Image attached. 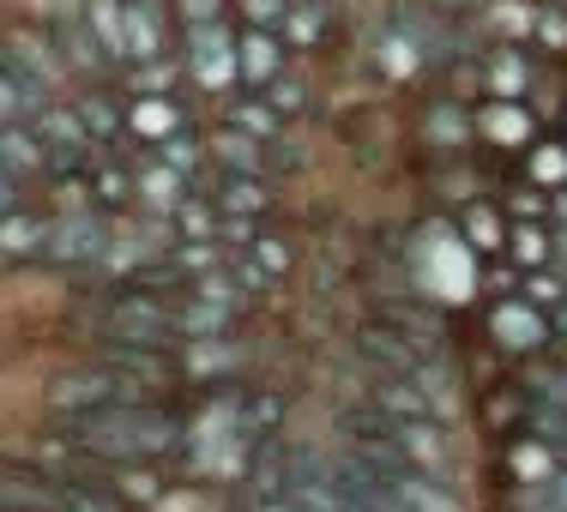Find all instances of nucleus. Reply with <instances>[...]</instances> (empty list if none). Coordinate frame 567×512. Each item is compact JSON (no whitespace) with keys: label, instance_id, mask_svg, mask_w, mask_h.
<instances>
[{"label":"nucleus","instance_id":"20e7f679","mask_svg":"<svg viewBox=\"0 0 567 512\" xmlns=\"http://www.w3.org/2000/svg\"><path fill=\"white\" fill-rule=\"evenodd\" d=\"M43 31H49V49H55V61H61L66 79H79V85H103V79H115L110 55H103L97 36H91L85 0H49Z\"/></svg>","mask_w":567,"mask_h":512},{"label":"nucleus","instance_id":"39448f33","mask_svg":"<svg viewBox=\"0 0 567 512\" xmlns=\"http://www.w3.org/2000/svg\"><path fill=\"white\" fill-rule=\"evenodd\" d=\"M483 332H489V344L502 349V356H544L549 338H556V314L549 307H537L532 295H489V307H483Z\"/></svg>","mask_w":567,"mask_h":512},{"label":"nucleus","instance_id":"5701e85b","mask_svg":"<svg viewBox=\"0 0 567 512\" xmlns=\"http://www.w3.org/2000/svg\"><path fill=\"white\" fill-rule=\"evenodd\" d=\"M85 175H91V206H97L103 218L133 211V164H127V151H97L85 164Z\"/></svg>","mask_w":567,"mask_h":512},{"label":"nucleus","instance_id":"6e6552de","mask_svg":"<svg viewBox=\"0 0 567 512\" xmlns=\"http://www.w3.org/2000/svg\"><path fill=\"white\" fill-rule=\"evenodd\" d=\"M91 362H103V368L127 374V380H140L145 393L169 398L175 386H182V362H175L169 344H140V338H103L91 344Z\"/></svg>","mask_w":567,"mask_h":512},{"label":"nucleus","instance_id":"6ab92c4d","mask_svg":"<svg viewBox=\"0 0 567 512\" xmlns=\"http://www.w3.org/2000/svg\"><path fill=\"white\" fill-rule=\"evenodd\" d=\"M187 194H194V181H187L182 169H169L164 157L145 151L140 164H133V206H140V211H152V218H169V211L182 206Z\"/></svg>","mask_w":567,"mask_h":512},{"label":"nucleus","instance_id":"4468645a","mask_svg":"<svg viewBox=\"0 0 567 512\" xmlns=\"http://www.w3.org/2000/svg\"><path fill=\"white\" fill-rule=\"evenodd\" d=\"M502 464H507L513 482H525V489H556L561 464H567V447L556 435H544V428H525V435L502 440Z\"/></svg>","mask_w":567,"mask_h":512},{"label":"nucleus","instance_id":"f3484780","mask_svg":"<svg viewBox=\"0 0 567 512\" xmlns=\"http://www.w3.org/2000/svg\"><path fill=\"white\" fill-rule=\"evenodd\" d=\"M477 422H483V435H495V440L525 435V428L537 422V393L519 380H495L489 393L477 398Z\"/></svg>","mask_w":567,"mask_h":512},{"label":"nucleus","instance_id":"9b49d317","mask_svg":"<svg viewBox=\"0 0 567 512\" xmlns=\"http://www.w3.org/2000/svg\"><path fill=\"white\" fill-rule=\"evenodd\" d=\"M296 260H302V248H296V236H290V229H272V218H266L260 229H254V241H248V248L236 253L241 290H248V295H260V290L284 284V278L296 272Z\"/></svg>","mask_w":567,"mask_h":512},{"label":"nucleus","instance_id":"f03ea898","mask_svg":"<svg viewBox=\"0 0 567 512\" xmlns=\"http://www.w3.org/2000/svg\"><path fill=\"white\" fill-rule=\"evenodd\" d=\"M97 332L103 338H140V344H182L175 338V290L152 284H110L97 302Z\"/></svg>","mask_w":567,"mask_h":512},{"label":"nucleus","instance_id":"423d86ee","mask_svg":"<svg viewBox=\"0 0 567 512\" xmlns=\"http://www.w3.org/2000/svg\"><path fill=\"white\" fill-rule=\"evenodd\" d=\"M182 73H187V85L206 91V97H229V91H241L236 85V24H224V19L187 24Z\"/></svg>","mask_w":567,"mask_h":512},{"label":"nucleus","instance_id":"e433bc0d","mask_svg":"<svg viewBox=\"0 0 567 512\" xmlns=\"http://www.w3.org/2000/svg\"><path fill=\"white\" fill-rule=\"evenodd\" d=\"M24 115H31V97H24V85L0 66V127H12V121H24Z\"/></svg>","mask_w":567,"mask_h":512},{"label":"nucleus","instance_id":"c9c22d12","mask_svg":"<svg viewBox=\"0 0 567 512\" xmlns=\"http://www.w3.org/2000/svg\"><path fill=\"white\" fill-rule=\"evenodd\" d=\"M229 7H236V24H266V31H278L296 0H229Z\"/></svg>","mask_w":567,"mask_h":512},{"label":"nucleus","instance_id":"a211bd4d","mask_svg":"<svg viewBox=\"0 0 567 512\" xmlns=\"http://www.w3.org/2000/svg\"><path fill=\"white\" fill-rule=\"evenodd\" d=\"M507 206L502 199H465L458 206V218H453V229H458V248L465 253H477V260H502L507 253Z\"/></svg>","mask_w":567,"mask_h":512},{"label":"nucleus","instance_id":"dca6fc26","mask_svg":"<svg viewBox=\"0 0 567 512\" xmlns=\"http://www.w3.org/2000/svg\"><path fill=\"white\" fill-rule=\"evenodd\" d=\"M206 187V199L218 206V218H272L278 211V194H272V175H236V169H218Z\"/></svg>","mask_w":567,"mask_h":512},{"label":"nucleus","instance_id":"4be33fe9","mask_svg":"<svg viewBox=\"0 0 567 512\" xmlns=\"http://www.w3.org/2000/svg\"><path fill=\"white\" fill-rule=\"evenodd\" d=\"M206 157H212V169H236V175H272V145H260L254 133H241V127H224L218 133H206Z\"/></svg>","mask_w":567,"mask_h":512},{"label":"nucleus","instance_id":"a878e982","mask_svg":"<svg viewBox=\"0 0 567 512\" xmlns=\"http://www.w3.org/2000/svg\"><path fill=\"white\" fill-rule=\"evenodd\" d=\"M374 320H386L393 332H404V338L423 349V356H429V349H441V332H447L435 307H429V302H411V295H393V302H381V314H374Z\"/></svg>","mask_w":567,"mask_h":512},{"label":"nucleus","instance_id":"c756f323","mask_svg":"<svg viewBox=\"0 0 567 512\" xmlns=\"http://www.w3.org/2000/svg\"><path fill=\"white\" fill-rule=\"evenodd\" d=\"M224 121H229V127H241V133H254L260 145H278L284 139V115L260 97V91H229Z\"/></svg>","mask_w":567,"mask_h":512},{"label":"nucleus","instance_id":"bb28decb","mask_svg":"<svg viewBox=\"0 0 567 512\" xmlns=\"http://www.w3.org/2000/svg\"><path fill=\"white\" fill-rule=\"evenodd\" d=\"M0 169H7L12 181H37V175H49V157H43V139L31 133V115L12 121V127H0Z\"/></svg>","mask_w":567,"mask_h":512},{"label":"nucleus","instance_id":"7c9ffc66","mask_svg":"<svg viewBox=\"0 0 567 512\" xmlns=\"http://www.w3.org/2000/svg\"><path fill=\"white\" fill-rule=\"evenodd\" d=\"M327 24H332V0H296V7L284 12L278 36L290 43V55H302V49H320Z\"/></svg>","mask_w":567,"mask_h":512},{"label":"nucleus","instance_id":"f8f14e48","mask_svg":"<svg viewBox=\"0 0 567 512\" xmlns=\"http://www.w3.org/2000/svg\"><path fill=\"white\" fill-rule=\"evenodd\" d=\"M194 127L187 121V103L175 97V91H133V97H121V133H127V145H164L169 133Z\"/></svg>","mask_w":567,"mask_h":512},{"label":"nucleus","instance_id":"0eeeda50","mask_svg":"<svg viewBox=\"0 0 567 512\" xmlns=\"http://www.w3.org/2000/svg\"><path fill=\"white\" fill-rule=\"evenodd\" d=\"M110 241H115V218H103V211H55V223H49V248H43V265L85 272V265H103Z\"/></svg>","mask_w":567,"mask_h":512},{"label":"nucleus","instance_id":"412c9836","mask_svg":"<svg viewBox=\"0 0 567 512\" xmlns=\"http://www.w3.org/2000/svg\"><path fill=\"white\" fill-rule=\"evenodd\" d=\"M471 66H477V91H483V97H525V85H532L525 43H495L489 55H477Z\"/></svg>","mask_w":567,"mask_h":512},{"label":"nucleus","instance_id":"473e14b6","mask_svg":"<svg viewBox=\"0 0 567 512\" xmlns=\"http://www.w3.org/2000/svg\"><path fill=\"white\" fill-rule=\"evenodd\" d=\"M152 157H164L169 169H182L187 181H206V169H212V157H206V133H194V127H182V133H169L164 145H152Z\"/></svg>","mask_w":567,"mask_h":512},{"label":"nucleus","instance_id":"f704fd0d","mask_svg":"<svg viewBox=\"0 0 567 512\" xmlns=\"http://www.w3.org/2000/svg\"><path fill=\"white\" fill-rule=\"evenodd\" d=\"M260 97L272 103V109H278L284 121H302V115H308V85H302V79L290 73V66H284V73H278L272 85L260 91Z\"/></svg>","mask_w":567,"mask_h":512},{"label":"nucleus","instance_id":"9d476101","mask_svg":"<svg viewBox=\"0 0 567 512\" xmlns=\"http://www.w3.org/2000/svg\"><path fill=\"white\" fill-rule=\"evenodd\" d=\"M121 19H127V66L182 55V12L169 0H121Z\"/></svg>","mask_w":567,"mask_h":512},{"label":"nucleus","instance_id":"c85d7f7f","mask_svg":"<svg viewBox=\"0 0 567 512\" xmlns=\"http://www.w3.org/2000/svg\"><path fill=\"white\" fill-rule=\"evenodd\" d=\"M519 169H525V181L532 187H544V194H567V139H544L537 133L532 145L519 151Z\"/></svg>","mask_w":567,"mask_h":512},{"label":"nucleus","instance_id":"aec40b11","mask_svg":"<svg viewBox=\"0 0 567 512\" xmlns=\"http://www.w3.org/2000/svg\"><path fill=\"white\" fill-rule=\"evenodd\" d=\"M49 223H55V211H31V206L0 211V272H7V265H31V260H43V248H49Z\"/></svg>","mask_w":567,"mask_h":512},{"label":"nucleus","instance_id":"58836bf2","mask_svg":"<svg viewBox=\"0 0 567 512\" xmlns=\"http://www.w3.org/2000/svg\"><path fill=\"white\" fill-rule=\"evenodd\" d=\"M532 36H537V43H544V49H556V55H567V19H561L556 7H549V12H537Z\"/></svg>","mask_w":567,"mask_h":512},{"label":"nucleus","instance_id":"f257e3e1","mask_svg":"<svg viewBox=\"0 0 567 512\" xmlns=\"http://www.w3.org/2000/svg\"><path fill=\"white\" fill-rule=\"evenodd\" d=\"M55 447L73 470L85 464V458H152V464H169V458L187 452V410H175L169 398L110 404V410L61 422ZM73 470H66V477H73Z\"/></svg>","mask_w":567,"mask_h":512},{"label":"nucleus","instance_id":"ea45409f","mask_svg":"<svg viewBox=\"0 0 567 512\" xmlns=\"http://www.w3.org/2000/svg\"><path fill=\"white\" fill-rule=\"evenodd\" d=\"M24 181H12L7 169H0V211H12V206H24V194H19Z\"/></svg>","mask_w":567,"mask_h":512},{"label":"nucleus","instance_id":"72a5a7b5","mask_svg":"<svg viewBox=\"0 0 567 512\" xmlns=\"http://www.w3.org/2000/svg\"><path fill=\"white\" fill-rule=\"evenodd\" d=\"M61 512H133L121 506L103 482H85V477H61Z\"/></svg>","mask_w":567,"mask_h":512},{"label":"nucleus","instance_id":"b1692460","mask_svg":"<svg viewBox=\"0 0 567 512\" xmlns=\"http://www.w3.org/2000/svg\"><path fill=\"white\" fill-rule=\"evenodd\" d=\"M79 121H85L91 145L97 151H127V133H121V91H103V85H85L73 97Z\"/></svg>","mask_w":567,"mask_h":512},{"label":"nucleus","instance_id":"4c0bfd02","mask_svg":"<svg viewBox=\"0 0 567 512\" xmlns=\"http://www.w3.org/2000/svg\"><path fill=\"white\" fill-rule=\"evenodd\" d=\"M525 295H532L537 307H549V314H556L561 295H567V284H556V278H549V265H544V272H525Z\"/></svg>","mask_w":567,"mask_h":512},{"label":"nucleus","instance_id":"2eb2a0df","mask_svg":"<svg viewBox=\"0 0 567 512\" xmlns=\"http://www.w3.org/2000/svg\"><path fill=\"white\" fill-rule=\"evenodd\" d=\"M290 66V43L266 24H236V85L241 91H266L272 79Z\"/></svg>","mask_w":567,"mask_h":512},{"label":"nucleus","instance_id":"7ed1b4c3","mask_svg":"<svg viewBox=\"0 0 567 512\" xmlns=\"http://www.w3.org/2000/svg\"><path fill=\"white\" fill-rule=\"evenodd\" d=\"M133 398H157V393H145L140 380H127V374L103 368V362H85V368L61 374V380L49 386V393H43V410L55 416V422H73V416L110 410V404H133Z\"/></svg>","mask_w":567,"mask_h":512},{"label":"nucleus","instance_id":"ddd939ff","mask_svg":"<svg viewBox=\"0 0 567 512\" xmlns=\"http://www.w3.org/2000/svg\"><path fill=\"white\" fill-rule=\"evenodd\" d=\"M471 127H477V145H495V151H513V157L544 133V127H537V109L525 97H483V103H471Z\"/></svg>","mask_w":567,"mask_h":512},{"label":"nucleus","instance_id":"cd10ccee","mask_svg":"<svg viewBox=\"0 0 567 512\" xmlns=\"http://www.w3.org/2000/svg\"><path fill=\"white\" fill-rule=\"evenodd\" d=\"M502 260H513L519 272H544V265L556 260V229H549L544 218H513Z\"/></svg>","mask_w":567,"mask_h":512},{"label":"nucleus","instance_id":"393cba45","mask_svg":"<svg viewBox=\"0 0 567 512\" xmlns=\"http://www.w3.org/2000/svg\"><path fill=\"white\" fill-rule=\"evenodd\" d=\"M423 139L435 145V151H465V145H477V127H471V103L435 97V103L423 109Z\"/></svg>","mask_w":567,"mask_h":512},{"label":"nucleus","instance_id":"2f4dec72","mask_svg":"<svg viewBox=\"0 0 567 512\" xmlns=\"http://www.w3.org/2000/svg\"><path fill=\"white\" fill-rule=\"evenodd\" d=\"M85 19H91L97 49L110 55V66L121 73V66H127V19H121V0H85Z\"/></svg>","mask_w":567,"mask_h":512},{"label":"nucleus","instance_id":"1a4fd4ad","mask_svg":"<svg viewBox=\"0 0 567 512\" xmlns=\"http://www.w3.org/2000/svg\"><path fill=\"white\" fill-rule=\"evenodd\" d=\"M31 133L43 139L49 175H73V169H85L91 157H97V145H91L73 97H55V103H43V109H31Z\"/></svg>","mask_w":567,"mask_h":512}]
</instances>
